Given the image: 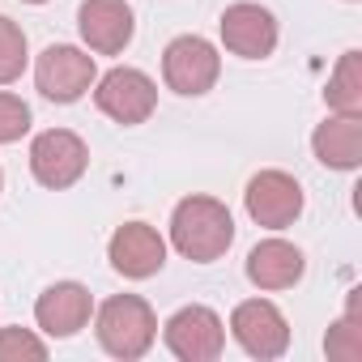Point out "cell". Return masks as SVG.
<instances>
[{"label":"cell","instance_id":"cell-17","mask_svg":"<svg viewBox=\"0 0 362 362\" xmlns=\"http://www.w3.org/2000/svg\"><path fill=\"white\" fill-rule=\"evenodd\" d=\"M324 354L337 358V362H362V315H358V290L349 294L345 315L328 328V337H324Z\"/></svg>","mask_w":362,"mask_h":362},{"label":"cell","instance_id":"cell-11","mask_svg":"<svg viewBox=\"0 0 362 362\" xmlns=\"http://www.w3.org/2000/svg\"><path fill=\"white\" fill-rule=\"evenodd\" d=\"M77 30L86 39L90 52L98 56H119L128 43H132V9L128 0H86V5L77 9Z\"/></svg>","mask_w":362,"mask_h":362},{"label":"cell","instance_id":"cell-7","mask_svg":"<svg viewBox=\"0 0 362 362\" xmlns=\"http://www.w3.org/2000/svg\"><path fill=\"white\" fill-rule=\"evenodd\" d=\"M243 205H247V218L256 226L286 230L303 214V188H298V179L286 175V170H260V175H252V184L243 192Z\"/></svg>","mask_w":362,"mask_h":362},{"label":"cell","instance_id":"cell-1","mask_svg":"<svg viewBox=\"0 0 362 362\" xmlns=\"http://www.w3.org/2000/svg\"><path fill=\"white\" fill-rule=\"evenodd\" d=\"M170 243L179 256L197 264H214L235 243V218L214 197H184L170 214Z\"/></svg>","mask_w":362,"mask_h":362},{"label":"cell","instance_id":"cell-2","mask_svg":"<svg viewBox=\"0 0 362 362\" xmlns=\"http://www.w3.org/2000/svg\"><path fill=\"white\" fill-rule=\"evenodd\" d=\"M98 345L111 354V358H124V362H136L153 349L158 341V315L153 307L141 298V294H115L98 307Z\"/></svg>","mask_w":362,"mask_h":362},{"label":"cell","instance_id":"cell-16","mask_svg":"<svg viewBox=\"0 0 362 362\" xmlns=\"http://www.w3.org/2000/svg\"><path fill=\"white\" fill-rule=\"evenodd\" d=\"M324 103L337 115H362V52H345L337 60L328 90H324Z\"/></svg>","mask_w":362,"mask_h":362},{"label":"cell","instance_id":"cell-12","mask_svg":"<svg viewBox=\"0 0 362 362\" xmlns=\"http://www.w3.org/2000/svg\"><path fill=\"white\" fill-rule=\"evenodd\" d=\"M107 256H111V269L141 281V277H153L162 264H166V243L153 226L145 222H124L111 243H107Z\"/></svg>","mask_w":362,"mask_h":362},{"label":"cell","instance_id":"cell-15","mask_svg":"<svg viewBox=\"0 0 362 362\" xmlns=\"http://www.w3.org/2000/svg\"><path fill=\"white\" fill-rule=\"evenodd\" d=\"M311 149L328 170H358L362 162V115H328L311 132Z\"/></svg>","mask_w":362,"mask_h":362},{"label":"cell","instance_id":"cell-6","mask_svg":"<svg viewBox=\"0 0 362 362\" xmlns=\"http://www.w3.org/2000/svg\"><path fill=\"white\" fill-rule=\"evenodd\" d=\"M94 81H98L94 56L81 47H69V43H52L35 64V86L52 103H77Z\"/></svg>","mask_w":362,"mask_h":362},{"label":"cell","instance_id":"cell-18","mask_svg":"<svg viewBox=\"0 0 362 362\" xmlns=\"http://www.w3.org/2000/svg\"><path fill=\"white\" fill-rule=\"evenodd\" d=\"M26 35H22V26L13 22V18H5L0 13V86H13L18 77H22V69H26Z\"/></svg>","mask_w":362,"mask_h":362},{"label":"cell","instance_id":"cell-4","mask_svg":"<svg viewBox=\"0 0 362 362\" xmlns=\"http://www.w3.org/2000/svg\"><path fill=\"white\" fill-rule=\"evenodd\" d=\"M162 337H166V349H170L179 362H214V358H222V349H226V324L218 320L214 307H201V303L179 307V311L166 320Z\"/></svg>","mask_w":362,"mask_h":362},{"label":"cell","instance_id":"cell-3","mask_svg":"<svg viewBox=\"0 0 362 362\" xmlns=\"http://www.w3.org/2000/svg\"><path fill=\"white\" fill-rule=\"evenodd\" d=\"M218 77H222V56H218V47L209 39L179 35V39L166 43V52H162L166 90L184 94V98H201V94H209L218 86Z\"/></svg>","mask_w":362,"mask_h":362},{"label":"cell","instance_id":"cell-5","mask_svg":"<svg viewBox=\"0 0 362 362\" xmlns=\"http://www.w3.org/2000/svg\"><path fill=\"white\" fill-rule=\"evenodd\" d=\"M86 166H90V149H86V141H81L77 132H69V128H47V132H39L35 145H30V170H35L39 184L52 188V192L73 188L77 179L86 175Z\"/></svg>","mask_w":362,"mask_h":362},{"label":"cell","instance_id":"cell-22","mask_svg":"<svg viewBox=\"0 0 362 362\" xmlns=\"http://www.w3.org/2000/svg\"><path fill=\"white\" fill-rule=\"evenodd\" d=\"M26 5H43V0H26Z\"/></svg>","mask_w":362,"mask_h":362},{"label":"cell","instance_id":"cell-10","mask_svg":"<svg viewBox=\"0 0 362 362\" xmlns=\"http://www.w3.org/2000/svg\"><path fill=\"white\" fill-rule=\"evenodd\" d=\"M222 43L226 52L243 56V60H264L277 47V18L264 5H252V0H239L222 13Z\"/></svg>","mask_w":362,"mask_h":362},{"label":"cell","instance_id":"cell-8","mask_svg":"<svg viewBox=\"0 0 362 362\" xmlns=\"http://www.w3.org/2000/svg\"><path fill=\"white\" fill-rule=\"evenodd\" d=\"M94 103L115 124H145L158 107V86L141 69H111L94 81Z\"/></svg>","mask_w":362,"mask_h":362},{"label":"cell","instance_id":"cell-9","mask_svg":"<svg viewBox=\"0 0 362 362\" xmlns=\"http://www.w3.org/2000/svg\"><path fill=\"white\" fill-rule=\"evenodd\" d=\"M230 332H235V341H239L252 358H260V362H273V358H281V354L290 349V324H286V315H281L269 298H247V303H239V307L230 311Z\"/></svg>","mask_w":362,"mask_h":362},{"label":"cell","instance_id":"cell-21","mask_svg":"<svg viewBox=\"0 0 362 362\" xmlns=\"http://www.w3.org/2000/svg\"><path fill=\"white\" fill-rule=\"evenodd\" d=\"M0 188H5V170H0Z\"/></svg>","mask_w":362,"mask_h":362},{"label":"cell","instance_id":"cell-13","mask_svg":"<svg viewBox=\"0 0 362 362\" xmlns=\"http://www.w3.org/2000/svg\"><path fill=\"white\" fill-rule=\"evenodd\" d=\"M90 311H94V298L81 281H56L35 303V320L47 337H77L90 324Z\"/></svg>","mask_w":362,"mask_h":362},{"label":"cell","instance_id":"cell-14","mask_svg":"<svg viewBox=\"0 0 362 362\" xmlns=\"http://www.w3.org/2000/svg\"><path fill=\"white\" fill-rule=\"evenodd\" d=\"M303 269H307L303 252L286 239H264L247 252V281L256 290H290L303 281Z\"/></svg>","mask_w":362,"mask_h":362},{"label":"cell","instance_id":"cell-20","mask_svg":"<svg viewBox=\"0 0 362 362\" xmlns=\"http://www.w3.org/2000/svg\"><path fill=\"white\" fill-rule=\"evenodd\" d=\"M5 358H47V341L30 328H0V362Z\"/></svg>","mask_w":362,"mask_h":362},{"label":"cell","instance_id":"cell-19","mask_svg":"<svg viewBox=\"0 0 362 362\" xmlns=\"http://www.w3.org/2000/svg\"><path fill=\"white\" fill-rule=\"evenodd\" d=\"M30 132V107L18 98V94H5L0 90V145H13Z\"/></svg>","mask_w":362,"mask_h":362}]
</instances>
